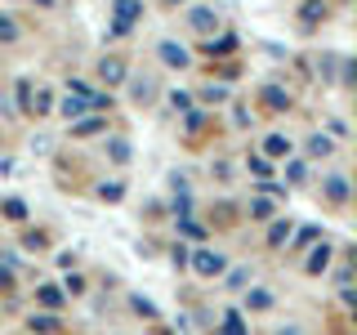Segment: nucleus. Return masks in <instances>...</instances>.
Instances as JSON below:
<instances>
[{"instance_id": "obj_14", "label": "nucleus", "mask_w": 357, "mask_h": 335, "mask_svg": "<svg viewBox=\"0 0 357 335\" xmlns=\"http://www.w3.org/2000/svg\"><path fill=\"white\" fill-rule=\"evenodd\" d=\"M308 152L312 156H326L331 152V139H326V134H312V139H308Z\"/></svg>"}, {"instance_id": "obj_18", "label": "nucleus", "mask_w": 357, "mask_h": 335, "mask_svg": "<svg viewBox=\"0 0 357 335\" xmlns=\"http://www.w3.org/2000/svg\"><path fill=\"white\" fill-rule=\"evenodd\" d=\"M18 107L31 112V81H18Z\"/></svg>"}, {"instance_id": "obj_28", "label": "nucleus", "mask_w": 357, "mask_h": 335, "mask_svg": "<svg viewBox=\"0 0 357 335\" xmlns=\"http://www.w3.org/2000/svg\"><path fill=\"white\" fill-rule=\"evenodd\" d=\"M40 299H45V304H50V308H54V304H59V299H63V295H59V290H54V286H45V290H40Z\"/></svg>"}, {"instance_id": "obj_24", "label": "nucleus", "mask_w": 357, "mask_h": 335, "mask_svg": "<svg viewBox=\"0 0 357 335\" xmlns=\"http://www.w3.org/2000/svg\"><path fill=\"white\" fill-rule=\"evenodd\" d=\"M170 103H174L178 112H192V98H188V94H178V89H174V94H170Z\"/></svg>"}, {"instance_id": "obj_2", "label": "nucleus", "mask_w": 357, "mask_h": 335, "mask_svg": "<svg viewBox=\"0 0 357 335\" xmlns=\"http://www.w3.org/2000/svg\"><path fill=\"white\" fill-rule=\"evenodd\" d=\"M112 9H116L121 27H134V22L143 18V0H112Z\"/></svg>"}, {"instance_id": "obj_7", "label": "nucleus", "mask_w": 357, "mask_h": 335, "mask_svg": "<svg viewBox=\"0 0 357 335\" xmlns=\"http://www.w3.org/2000/svg\"><path fill=\"white\" fill-rule=\"evenodd\" d=\"M264 152L268 156H286L290 152V139H286V134H268V139H264Z\"/></svg>"}, {"instance_id": "obj_21", "label": "nucleus", "mask_w": 357, "mask_h": 335, "mask_svg": "<svg viewBox=\"0 0 357 335\" xmlns=\"http://www.w3.org/2000/svg\"><path fill=\"white\" fill-rule=\"evenodd\" d=\"M54 327H59V318H31V331H54Z\"/></svg>"}, {"instance_id": "obj_8", "label": "nucleus", "mask_w": 357, "mask_h": 335, "mask_svg": "<svg viewBox=\"0 0 357 335\" xmlns=\"http://www.w3.org/2000/svg\"><path fill=\"white\" fill-rule=\"evenodd\" d=\"M326 197L331 201H349V184H344V174H331L326 179Z\"/></svg>"}, {"instance_id": "obj_6", "label": "nucleus", "mask_w": 357, "mask_h": 335, "mask_svg": "<svg viewBox=\"0 0 357 335\" xmlns=\"http://www.w3.org/2000/svg\"><path fill=\"white\" fill-rule=\"evenodd\" d=\"M264 103H268V112H286L290 107V94H286V89H277V85H268L264 89Z\"/></svg>"}, {"instance_id": "obj_12", "label": "nucleus", "mask_w": 357, "mask_h": 335, "mask_svg": "<svg viewBox=\"0 0 357 335\" xmlns=\"http://www.w3.org/2000/svg\"><path fill=\"white\" fill-rule=\"evenodd\" d=\"M0 210H5V219H14V223H22V219H27V206H22L18 197H9V201H5Z\"/></svg>"}, {"instance_id": "obj_27", "label": "nucleus", "mask_w": 357, "mask_h": 335, "mask_svg": "<svg viewBox=\"0 0 357 335\" xmlns=\"http://www.w3.org/2000/svg\"><path fill=\"white\" fill-rule=\"evenodd\" d=\"M63 286H67V295H81V290H85V282H81V277H67Z\"/></svg>"}, {"instance_id": "obj_19", "label": "nucleus", "mask_w": 357, "mask_h": 335, "mask_svg": "<svg viewBox=\"0 0 357 335\" xmlns=\"http://www.w3.org/2000/svg\"><path fill=\"white\" fill-rule=\"evenodd\" d=\"M121 193H126L121 184H103V188H98V197H103V201H121Z\"/></svg>"}, {"instance_id": "obj_16", "label": "nucleus", "mask_w": 357, "mask_h": 335, "mask_svg": "<svg viewBox=\"0 0 357 335\" xmlns=\"http://www.w3.org/2000/svg\"><path fill=\"white\" fill-rule=\"evenodd\" d=\"M290 237V223H273V232H268V246H282Z\"/></svg>"}, {"instance_id": "obj_22", "label": "nucleus", "mask_w": 357, "mask_h": 335, "mask_svg": "<svg viewBox=\"0 0 357 335\" xmlns=\"http://www.w3.org/2000/svg\"><path fill=\"white\" fill-rule=\"evenodd\" d=\"M112 161H121V165H126V161H130V148H126V143H121V139H116V143H112Z\"/></svg>"}, {"instance_id": "obj_31", "label": "nucleus", "mask_w": 357, "mask_h": 335, "mask_svg": "<svg viewBox=\"0 0 357 335\" xmlns=\"http://www.w3.org/2000/svg\"><path fill=\"white\" fill-rule=\"evenodd\" d=\"M36 5H54V0H36Z\"/></svg>"}, {"instance_id": "obj_17", "label": "nucleus", "mask_w": 357, "mask_h": 335, "mask_svg": "<svg viewBox=\"0 0 357 335\" xmlns=\"http://www.w3.org/2000/svg\"><path fill=\"white\" fill-rule=\"evenodd\" d=\"M250 219H273V206L259 197V201H250Z\"/></svg>"}, {"instance_id": "obj_3", "label": "nucleus", "mask_w": 357, "mask_h": 335, "mask_svg": "<svg viewBox=\"0 0 357 335\" xmlns=\"http://www.w3.org/2000/svg\"><path fill=\"white\" fill-rule=\"evenodd\" d=\"M188 22H192V31H215L219 27V14L210 5H197L192 14H188Z\"/></svg>"}, {"instance_id": "obj_13", "label": "nucleus", "mask_w": 357, "mask_h": 335, "mask_svg": "<svg viewBox=\"0 0 357 335\" xmlns=\"http://www.w3.org/2000/svg\"><path fill=\"white\" fill-rule=\"evenodd\" d=\"M0 40H5V45H14V40H18V22H14V18H5V14H0Z\"/></svg>"}, {"instance_id": "obj_10", "label": "nucleus", "mask_w": 357, "mask_h": 335, "mask_svg": "<svg viewBox=\"0 0 357 335\" xmlns=\"http://www.w3.org/2000/svg\"><path fill=\"white\" fill-rule=\"evenodd\" d=\"M321 14H326V5H321V0H304V5H299V18H304V22H317Z\"/></svg>"}, {"instance_id": "obj_32", "label": "nucleus", "mask_w": 357, "mask_h": 335, "mask_svg": "<svg viewBox=\"0 0 357 335\" xmlns=\"http://www.w3.org/2000/svg\"><path fill=\"white\" fill-rule=\"evenodd\" d=\"M165 5H178V0H165Z\"/></svg>"}, {"instance_id": "obj_20", "label": "nucleus", "mask_w": 357, "mask_h": 335, "mask_svg": "<svg viewBox=\"0 0 357 335\" xmlns=\"http://www.w3.org/2000/svg\"><path fill=\"white\" fill-rule=\"evenodd\" d=\"M223 322H228V327H223V335H245V327H241V318H237V313H228Z\"/></svg>"}, {"instance_id": "obj_15", "label": "nucleus", "mask_w": 357, "mask_h": 335, "mask_svg": "<svg viewBox=\"0 0 357 335\" xmlns=\"http://www.w3.org/2000/svg\"><path fill=\"white\" fill-rule=\"evenodd\" d=\"M326 264H331V251H326V246H317V255L308 260V273H321Z\"/></svg>"}, {"instance_id": "obj_23", "label": "nucleus", "mask_w": 357, "mask_h": 335, "mask_svg": "<svg viewBox=\"0 0 357 335\" xmlns=\"http://www.w3.org/2000/svg\"><path fill=\"white\" fill-rule=\"evenodd\" d=\"M245 304H250V308H268V304H273V295H264V290H255V295L245 299Z\"/></svg>"}, {"instance_id": "obj_25", "label": "nucleus", "mask_w": 357, "mask_h": 335, "mask_svg": "<svg viewBox=\"0 0 357 335\" xmlns=\"http://www.w3.org/2000/svg\"><path fill=\"white\" fill-rule=\"evenodd\" d=\"M206 98H210V103H223V98H228V89H223V85H210Z\"/></svg>"}, {"instance_id": "obj_4", "label": "nucleus", "mask_w": 357, "mask_h": 335, "mask_svg": "<svg viewBox=\"0 0 357 335\" xmlns=\"http://www.w3.org/2000/svg\"><path fill=\"white\" fill-rule=\"evenodd\" d=\"M98 76H103L107 85H121V81H126V63H121V59H103V63H98Z\"/></svg>"}, {"instance_id": "obj_9", "label": "nucleus", "mask_w": 357, "mask_h": 335, "mask_svg": "<svg viewBox=\"0 0 357 335\" xmlns=\"http://www.w3.org/2000/svg\"><path fill=\"white\" fill-rule=\"evenodd\" d=\"M81 112H89L81 94H67V98H63V117H67V121H76V117H81Z\"/></svg>"}, {"instance_id": "obj_30", "label": "nucleus", "mask_w": 357, "mask_h": 335, "mask_svg": "<svg viewBox=\"0 0 357 335\" xmlns=\"http://www.w3.org/2000/svg\"><path fill=\"white\" fill-rule=\"evenodd\" d=\"M277 335H299V331H277Z\"/></svg>"}, {"instance_id": "obj_5", "label": "nucleus", "mask_w": 357, "mask_h": 335, "mask_svg": "<svg viewBox=\"0 0 357 335\" xmlns=\"http://www.w3.org/2000/svg\"><path fill=\"white\" fill-rule=\"evenodd\" d=\"M161 59L170 63V67H188V50H183V45H174V40H161Z\"/></svg>"}, {"instance_id": "obj_26", "label": "nucleus", "mask_w": 357, "mask_h": 335, "mask_svg": "<svg viewBox=\"0 0 357 335\" xmlns=\"http://www.w3.org/2000/svg\"><path fill=\"white\" fill-rule=\"evenodd\" d=\"M245 277H250V273H245V268H237V273L228 277V286H232V290H241V286H245Z\"/></svg>"}, {"instance_id": "obj_29", "label": "nucleus", "mask_w": 357, "mask_h": 335, "mask_svg": "<svg viewBox=\"0 0 357 335\" xmlns=\"http://www.w3.org/2000/svg\"><path fill=\"white\" fill-rule=\"evenodd\" d=\"M250 170L259 174V179H268V161H264V156H255V161H250Z\"/></svg>"}, {"instance_id": "obj_1", "label": "nucleus", "mask_w": 357, "mask_h": 335, "mask_svg": "<svg viewBox=\"0 0 357 335\" xmlns=\"http://www.w3.org/2000/svg\"><path fill=\"white\" fill-rule=\"evenodd\" d=\"M192 268L201 277H215V273H223V255L219 251H197L192 255Z\"/></svg>"}, {"instance_id": "obj_11", "label": "nucleus", "mask_w": 357, "mask_h": 335, "mask_svg": "<svg viewBox=\"0 0 357 335\" xmlns=\"http://www.w3.org/2000/svg\"><path fill=\"white\" fill-rule=\"evenodd\" d=\"M130 94H134V98H139V103H148V98L156 94V85H152V76H143V81H134V85H130Z\"/></svg>"}]
</instances>
